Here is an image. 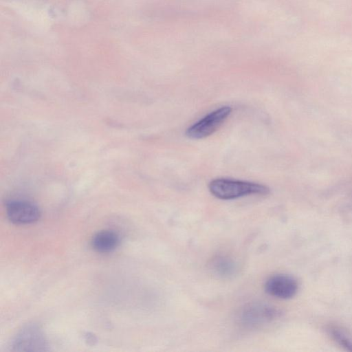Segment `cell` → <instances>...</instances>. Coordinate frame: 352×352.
<instances>
[{
    "label": "cell",
    "mask_w": 352,
    "mask_h": 352,
    "mask_svg": "<svg viewBox=\"0 0 352 352\" xmlns=\"http://www.w3.org/2000/svg\"><path fill=\"white\" fill-rule=\"evenodd\" d=\"M45 341L41 331L36 327H28L16 336L14 347L18 351L45 350Z\"/></svg>",
    "instance_id": "cell-6"
},
{
    "label": "cell",
    "mask_w": 352,
    "mask_h": 352,
    "mask_svg": "<svg viewBox=\"0 0 352 352\" xmlns=\"http://www.w3.org/2000/svg\"><path fill=\"white\" fill-rule=\"evenodd\" d=\"M332 338L342 347L352 352V334L346 329L333 326L329 329Z\"/></svg>",
    "instance_id": "cell-9"
},
{
    "label": "cell",
    "mask_w": 352,
    "mask_h": 352,
    "mask_svg": "<svg viewBox=\"0 0 352 352\" xmlns=\"http://www.w3.org/2000/svg\"><path fill=\"white\" fill-rule=\"evenodd\" d=\"M208 188L212 195L223 200L252 195H267L270 192V189L263 184L226 178L212 180Z\"/></svg>",
    "instance_id": "cell-1"
},
{
    "label": "cell",
    "mask_w": 352,
    "mask_h": 352,
    "mask_svg": "<svg viewBox=\"0 0 352 352\" xmlns=\"http://www.w3.org/2000/svg\"><path fill=\"white\" fill-rule=\"evenodd\" d=\"M280 311L276 307L263 302L246 305L241 311L239 320L248 328H258L276 320Z\"/></svg>",
    "instance_id": "cell-3"
},
{
    "label": "cell",
    "mask_w": 352,
    "mask_h": 352,
    "mask_svg": "<svg viewBox=\"0 0 352 352\" xmlns=\"http://www.w3.org/2000/svg\"><path fill=\"white\" fill-rule=\"evenodd\" d=\"M232 112L229 106H223L209 113L191 125L186 131V135L194 140L206 138L214 133Z\"/></svg>",
    "instance_id": "cell-2"
},
{
    "label": "cell",
    "mask_w": 352,
    "mask_h": 352,
    "mask_svg": "<svg viewBox=\"0 0 352 352\" xmlns=\"http://www.w3.org/2000/svg\"><path fill=\"white\" fill-rule=\"evenodd\" d=\"M212 273L221 278H230L238 272L237 263L230 256L217 255L210 263Z\"/></svg>",
    "instance_id": "cell-7"
},
{
    "label": "cell",
    "mask_w": 352,
    "mask_h": 352,
    "mask_svg": "<svg viewBox=\"0 0 352 352\" xmlns=\"http://www.w3.org/2000/svg\"><path fill=\"white\" fill-rule=\"evenodd\" d=\"M265 292L279 299H290L296 296L298 290L297 280L292 276L277 274L269 277L265 283Z\"/></svg>",
    "instance_id": "cell-4"
},
{
    "label": "cell",
    "mask_w": 352,
    "mask_h": 352,
    "mask_svg": "<svg viewBox=\"0 0 352 352\" xmlns=\"http://www.w3.org/2000/svg\"><path fill=\"white\" fill-rule=\"evenodd\" d=\"M9 220L15 224H28L38 220L40 210L34 203L21 199L10 200L6 204Z\"/></svg>",
    "instance_id": "cell-5"
},
{
    "label": "cell",
    "mask_w": 352,
    "mask_h": 352,
    "mask_svg": "<svg viewBox=\"0 0 352 352\" xmlns=\"http://www.w3.org/2000/svg\"><path fill=\"white\" fill-rule=\"evenodd\" d=\"M120 243V236L114 231L103 230L96 233L92 238L91 246L98 252H109L114 250Z\"/></svg>",
    "instance_id": "cell-8"
}]
</instances>
